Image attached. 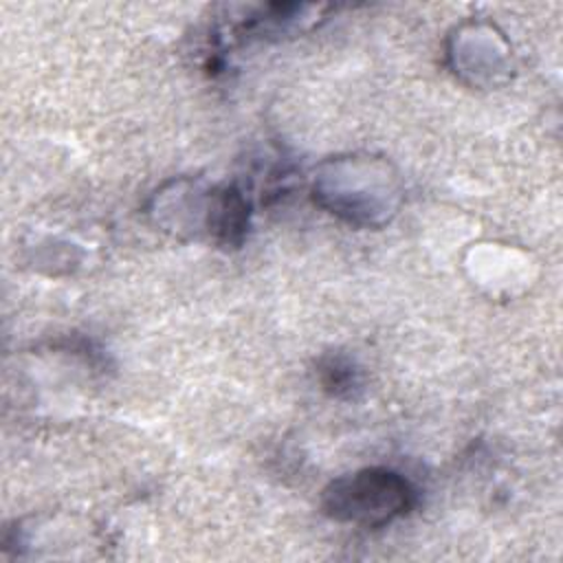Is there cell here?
<instances>
[{"mask_svg": "<svg viewBox=\"0 0 563 563\" xmlns=\"http://www.w3.org/2000/svg\"><path fill=\"white\" fill-rule=\"evenodd\" d=\"M413 504L409 482L387 468H365L334 479L323 493V510L347 523L380 528Z\"/></svg>", "mask_w": 563, "mask_h": 563, "instance_id": "cell-1", "label": "cell"}, {"mask_svg": "<svg viewBox=\"0 0 563 563\" xmlns=\"http://www.w3.org/2000/svg\"><path fill=\"white\" fill-rule=\"evenodd\" d=\"M209 227L224 244H238L246 227V202L233 187L222 189L209 209Z\"/></svg>", "mask_w": 563, "mask_h": 563, "instance_id": "cell-2", "label": "cell"}]
</instances>
